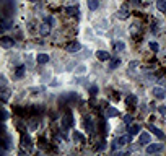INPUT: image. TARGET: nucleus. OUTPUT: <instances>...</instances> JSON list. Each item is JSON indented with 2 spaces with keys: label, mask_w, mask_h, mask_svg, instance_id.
Returning <instances> with one entry per match:
<instances>
[{
  "label": "nucleus",
  "mask_w": 166,
  "mask_h": 156,
  "mask_svg": "<svg viewBox=\"0 0 166 156\" xmlns=\"http://www.w3.org/2000/svg\"><path fill=\"white\" fill-rule=\"evenodd\" d=\"M80 49H81V46H80V42H78V41L68 42V44L65 46V51H67V52H70V54H75V52H78Z\"/></svg>",
  "instance_id": "f257e3e1"
},
{
  "label": "nucleus",
  "mask_w": 166,
  "mask_h": 156,
  "mask_svg": "<svg viewBox=\"0 0 166 156\" xmlns=\"http://www.w3.org/2000/svg\"><path fill=\"white\" fill-rule=\"evenodd\" d=\"M163 150V145L161 143H150V145H147V153L148 155H153V153H158Z\"/></svg>",
  "instance_id": "f03ea898"
},
{
  "label": "nucleus",
  "mask_w": 166,
  "mask_h": 156,
  "mask_svg": "<svg viewBox=\"0 0 166 156\" xmlns=\"http://www.w3.org/2000/svg\"><path fill=\"white\" fill-rule=\"evenodd\" d=\"M116 15H117L119 20H127V18H129V7H127V5H122V7L117 10Z\"/></svg>",
  "instance_id": "7ed1b4c3"
},
{
  "label": "nucleus",
  "mask_w": 166,
  "mask_h": 156,
  "mask_svg": "<svg viewBox=\"0 0 166 156\" xmlns=\"http://www.w3.org/2000/svg\"><path fill=\"white\" fill-rule=\"evenodd\" d=\"M0 44H2V47H4V49H11V47H13V44H15V41H13V38L5 36V38L0 39Z\"/></svg>",
  "instance_id": "20e7f679"
},
{
  "label": "nucleus",
  "mask_w": 166,
  "mask_h": 156,
  "mask_svg": "<svg viewBox=\"0 0 166 156\" xmlns=\"http://www.w3.org/2000/svg\"><path fill=\"white\" fill-rule=\"evenodd\" d=\"M153 96H155L156 99H165L166 98V91L163 90L161 86H155L153 88Z\"/></svg>",
  "instance_id": "39448f33"
},
{
  "label": "nucleus",
  "mask_w": 166,
  "mask_h": 156,
  "mask_svg": "<svg viewBox=\"0 0 166 156\" xmlns=\"http://www.w3.org/2000/svg\"><path fill=\"white\" fill-rule=\"evenodd\" d=\"M96 57H98V60H101V62H106V60H111V54L106 51H98L96 52Z\"/></svg>",
  "instance_id": "423d86ee"
},
{
  "label": "nucleus",
  "mask_w": 166,
  "mask_h": 156,
  "mask_svg": "<svg viewBox=\"0 0 166 156\" xmlns=\"http://www.w3.org/2000/svg\"><path fill=\"white\" fill-rule=\"evenodd\" d=\"M65 13L70 15V16H80V8L75 7V5H72V7H67V8H65Z\"/></svg>",
  "instance_id": "0eeeda50"
},
{
  "label": "nucleus",
  "mask_w": 166,
  "mask_h": 156,
  "mask_svg": "<svg viewBox=\"0 0 166 156\" xmlns=\"http://www.w3.org/2000/svg\"><path fill=\"white\" fill-rule=\"evenodd\" d=\"M62 125H64L65 128H68V127L73 125V117H72V114H67V115L62 117Z\"/></svg>",
  "instance_id": "6e6552de"
},
{
  "label": "nucleus",
  "mask_w": 166,
  "mask_h": 156,
  "mask_svg": "<svg viewBox=\"0 0 166 156\" xmlns=\"http://www.w3.org/2000/svg\"><path fill=\"white\" fill-rule=\"evenodd\" d=\"M49 33H51V24L49 23H43L39 26V34L41 36H49Z\"/></svg>",
  "instance_id": "1a4fd4ad"
},
{
  "label": "nucleus",
  "mask_w": 166,
  "mask_h": 156,
  "mask_svg": "<svg viewBox=\"0 0 166 156\" xmlns=\"http://www.w3.org/2000/svg\"><path fill=\"white\" fill-rule=\"evenodd\" d=\"M0 26H2V31H8V29L13 26V20H7V18H4Z\"/></svg>",
  "instance_id": "9d476101"
},
{
  "label": "nucleus",
  "mask_w": 166,
  "mask_h": 156,
  "mask_svg": "<svg viewBox=\"0 0 166 156\" xmlns=\"http://www.w3.org/2000/svg\"><path fill=\"white\" fill-rule=\"evenodd\" d=\"M21 146L23 148H26V150L31 148V138H29L28 135H25V133L21 135Z\"/></svg>",
  "instance_id": "9b49d317"
},
{
  "label": "nucleus",
  "mask_w": 166,
  "mask_h": 156,
  "mask_svg": "<svg viewBox=\"0 0 166 156\" xmlns=\"http://www.w3.org/2000/svg\"><path fill=\"white\" fill-rule=\"evenodd\" d=\"M148 128H150V130H152L153 133H155L156 137H158L160 140H165V133H163V132H161V130H160L158 127H155V125H148Z\"/></svg>",
  "instance_id": "f8f14e48"
},
{
  "label": "nucleus",
  "mask_w": 166,
  "mask_h": 156,
  "mask_svg": "<svg viewBox=\"0 0 166 156\" xmlns=\"http://www.w3.org/2000/svg\"><path fill=\"white\" fill-rule=\"evenodd\" d=\"M150 140H152V138H150L148 133H142L140 138H138V143H140L142 146H143V145H150Z\"/></svg>",
  "instance_id": "ddd939ff"
},
{
  "label": "nucleus",
  "mask_w": 166,
  "mask_h": 156,
  "mask_svg": "<svg viewBox=\"0 0 166 156\" xmlns=\"http://www.w3.org/2000/svg\"><path fill=\"white\" fill-rule=\"evenodd\" d=\"M129 133H130L132 137L138 135V133H140V125H138V124H132L130 127H129Z\"/></svg>",
  "instance_id": "4468645a"
},
{
  "label": "nucleus",
  "mask_w": 166,
  "mask_h": 156,
  "mask_svg": "<svg viewBox=\"0 0 166 156\" xmlns=\"http://www.w3.org/2000/svg\"><path fill=\"white\" fill-rule=\"evenodd\" d=\"M36 60H38V63L44 65V63H47V62H49V56H47V54H38Z\"/></svg>",
  "instance_id": "2eb2a0df"
},
{
  "label": "nucleus",
  "mask_w": 166,
  "mask_h": 156,
  "mask_svg": "<svg viewBox=\"0 0 166 156\" xmlns=\"http://www.w3.org/2000/svg\"><path fill=\"white\" fill-rule=\"evenodd\" d=\"M85 125H86V128H88V132H90V133H93V132L96 130V125H95V122H93V120H90V117L85 120Z\"/></svg>",
  "instance_id": "dca6fc26"
},
{
  "label": "nucleus",
  "mask_w": 166,
  "mask_h": 156,
  "mask_svg": "<svg viewBox=\"0 0 166 156\" xmlns=\"http://www.w3.org/2000/svg\"><path fill=\"white\" fill-rule=\"evenodd\" d=\"M23 75H25V65H20L16 68V72H15V78L20 80V78H23Z\"/></svg>",
  "instance_id": "f3484780"
},
{
  "label": "nucleus",
  "mask_w": 166,
  "mask_h": 156,
  "mask_svg": "<svg viewBox=\"0 0 166 156\" xmlns=\"http://www.w3.org/2000/svg\"><path fill=\"white\" fill-rule=\"evenodd\" d=\"M86 5H88L90 10H96L99 7V2L98 0H86Z\"/></svg>",
  "instance_id": "a211bd4d"
},
{
  "label": "nucleus",
  "mask_w": 166,
  "mask_h": 156,
  "mask_svg": "<svg viewBox=\"0 0 166 156\" xmlns=\"http://www.w3.org/2000/svg\"><path fill=\"white\" fill-rule=\"evenodd\" d=\"M117 114H119V111H117L116 108H108L106 109V117H116Z\"/></svg>",
  "instance_id": "6ab92c4d"
},
{
  "label": "nucleus",
  "mask_w": 166,
  "mask_h": 156,
  "mask_svg": "<svg viewBox=\"0 0 166 156\" xmlns=\"http://www.w3.org/2000/svg\"><path fill=\"white\" fill-rule=\"evenodd\" d=\"M8 96H10V93H8L7 86H4V88H2V103H4V104H7Z\"/></svg>",
  "instance_id": "aec40b11"
},
{
  "label": "nucleus",
  "mask_w": 166,
  "mask_h": 156,
  "mask_svg": "<svg viewBox=\"0 0 166 156\" xmlns=\"http://www.w3.org/2000/svg\"><path fill=\"white\" fill-rule=\"evenodd\" d=\"M156 8L160 11H166V0H156Z\"/></svg>",
  "instance_id": "412c9836"
},
{
  "label": "nucleus",
  "mask_w": 166,
  "mask_h": 156,
  "mask_svg": "<svg viewBox=\"0 0 166 156\" xmlns=\"http://www.w3.org/2000/svg\"><path fill=\"white\" fill-rule=\"evenodd\" d=\"M73 142H80V143H85V137L81 135L80 132H73Z\"/></svg>",
  "instance_id": "4be33fe9"
},
{
  "label": "nucleus",
  "mask_w": 166,
  "mask_h": 156,
  "mask_svg": "<svg viewBox=\"0 0 166 156\" xmlns=\"http://www.w3.org/2000/svg\"><path fill=\"white\" fill-rule=\"evenodd\" d=\"M119 65H120V60H119V59H111V63H109V68H111V70L117 68Z\"/></svg>",
  "instance_id": "5701e85b"
},
{
  "label": "nucleus",
  "mask_w": 166,
  "mask_h": 156,
  "mask_svg": "<svg viewBox=\"0 0 166 156\" xmlns=\"http://www.w3.org/2000/svg\"><path fill=\"white\" fill-rule=\"evenodd\" d=\"M114 47H116V51H124V49H125V44H124L122 41H119V42H114Z\"/></svg>",
  "instance_id": "b1692460"
},
{
  "label": "nucleus",
  "mask_w": 166,
  "mask_h": 156,
  "mask_svg": "<svg viewBox=\"0 0 166 156\" xmlns=\"http://www.w3.org/2000/svg\"><path fill=\"white\" fill-rule=\"evenodd\" d=\"M119 146H120V142H119V138H116V140L113 142V145H111V150H113V151H116Z\"/></svg>",
  "instance_id": "393cba45"
},
{
  "label": "nucleus",
  "mask_w": 166,
  "mask_h": 156,
  "mask_svg": "<svg viewBox=\"0 0 166 156\" xmlns=\"http://www.w3.org/2000/svg\"><path fill=\"white\" fill-rule=\"evenodd\" d=\"M104 148H106V142H104V140L98 142V145H96V150H98V151H101V150H104Z\"/></svg>",
  "instance_id": "a878e982"
},
{
  "label": "nucleus",
  "mask_w": 166,
  "mask_h": 156,
  "mask_svg": "<svg viewBox=\"0 0 166 156\" xmlns=\"http://www.w3.org/2000/svg\"><path fill=\"white\" fill-rule=\"evenodd\" d=\"M46 23H49L51 26H54V24H56V18L54 16H46Z\"/></svg>",
  "instance_id": "bb28decb"
},
{
  "label": "nucleus",
  "mask_w": 166,
  "mask_h": 156,
  "mask_svg": "<svg viewBox=\"0 0 166 156\" xmlns=\"http://www.w3.org/2000/svg\"><path fill=\"white\" fill-rule=\"evenodd\" d=\"M127 103L129 104H135L137 103V98H135L134 94H130V96H127Z\"/></svg>",
  "instance_id": "cd10ccee"
},
{
  "label": "nucleus",
  "mask_w": 166,
  "mask_h": 156,
  "mask_svg": "<svg viewBox=\"0 0 166 156\" xmlns=\"http://www.w3.org/2000/svg\"><path fill=\"white\" fill-rule=\"evenodd\" d=\"M150 49H152V51H155V52H158V49H160L158 42H150Z\"/></svg>",
  "instance_id": "c85d7f7f"
},
{
  "label": "nucleus",
  "mask_w": 166,
  "mask_h": 156,
  "mask_svg": "<svg viewBox=\"0 0 166 156\" xmlns=\"http://www.w3.org/2000/svg\"><path fill=\"white\" fill-rule=\"evenodd\" d=\"M132 120H134V117H132L130 114H127L125 117H124V122H125V124H132Z\"/></svg>",
  "instance_id": "c756f323"
},
{
  "label": "nucleus",
  "mask_w": 166,
  "mask_h": 156,
  "mask_svg": "<svg viewBox=\"0 0 166 156\" xmlns=\"http://www.w3.org/2000/svg\"><path fill=\"white\" fill-rule=\"evenodd\" d=\"M96 93H98V86H91V88H90V94H93V96H95Z\"/></svg>",
  "instance_id": "7c9ffc66"
},
{
  "label": "nucleus",
  "mask_w": 166,
  "mask_h": 156,
  "mask_svg": "<svg viewBox=\"0 0 166 156\" xmlns=\"http://www.w3.org/2000/svg\"><path fill=\"white\" fill-rule=\"evenodd\" d=\"M158 111H160V114L166 115V106H160V108H158Z\"/></svg>",
  "instance_id": "2f4dec72"
},
{
  "label": "nucleus",
  "mask_w": 166,
  "mask_h": 156,
  "mask_svg": "<svg viewBox=\"0 0 166 156\" xmlns=\"http://www.w3.org/2000/svg\"><path fill=\"white\" fill-rule=\"evenodd\" d=\"M29 128H31V130H34V128H36V122H31V124H29Z\"/></svg>",
  "instance_id": "473e14b6"
},
{
  "label": "nucleus",
  "mask_w": 166,
  "mask_h": 156,
  "mask_svg": "<svg viewBox=\"0 0 166 156\" xmlns=\"http://www.w3.org/2000/svg\"><path fill=\"white\" fill-rule=\"evenodd\" d=\"M7 119H8V112L4 111V120H7Z\"/></svg>",
  "instance_id": "72a5a7b5"
},
{
  "label": "nucleus",
  "mask_w": 166,
  "mask_h": 156,
  "mask_svg": "<svg viewBox=\"0 0 166 156\" xmlns=\"http://www.w3.org/2000/svg\"><path fill=\"white\" fill-rule=\"evenodd\" d=\"M29 2H36V0H29Z\"/></svg>",
  "instance_id": "f704fd0d"
}]
</instances>
